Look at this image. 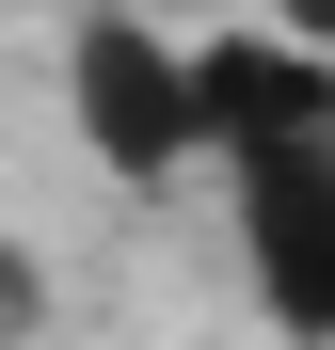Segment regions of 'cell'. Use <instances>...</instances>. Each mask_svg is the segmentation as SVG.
I'll use <instances>...</instances> for the list:
<instances>
[{
  "mask_svg": "<svg viewBox=\"0 0 335 350\" xmlns=\"http://www.w3.org/2000/svg\"><path fill=\"white\" fill-rule=\"evenodd\" d=\"M176 48H192V159L335 144V48H288V32H176Z\"/></svg>",
  "mask_w": 335,
  "mask_h": 350,
  "instance_id": "3",
  "label": "cell"
},
{
  "mask_svg": "<svg viewBox=\"0 0 335 350\" xmlns=\"http://www.w3.org/2000/svg\"><path fill=\"white\" fill-rule=\"evenodd\" d=\"M223 223H240L256 319L288 350H335V144H271V159H208Z\"/></svg>",
  "mask_w": 335,
  "mask_h": 350,
  "instance_id": "2",
  "label": "cell"
},
{
  "mask_svg": "<svg viewBox=\"0 0 335 350\" xmlns=\"http://www.w3.org/2000/svg\"><path fill=\"white\" fill-rule=\"evenodd\" d=\"M256 32H288V48H335V0H271Z\"/></svg>",
  "mask_w": 335,
  "mask_h": 350,
  "instance_id": "4",
  "label": "cell"
},
{
  "mask_svg": "<svg viewBox=\"0 0 335 350\" xmlns=\"http://www.w3.org/2000/svg\"><path fill=\"white\" fill-rule=\"evenodd\" d=\"M64 128L112 191H176L192 175V48L144 0H80L64 16Z\"/></svg>",
  "mask_w": 335,
  "mask_h": 350,
  "instance_id": "1",
  "label": "cell"
}]
</instances>
